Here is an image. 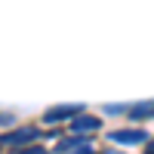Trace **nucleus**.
Listing matches in <instances>:
<instances>
[{"label":"nucleus","mask_w":154,"mask_h":154,"mask_svg":"<svg viewBox=\"0 0 154 154\" xmlns=\"http://www.w3.org/2000/svg\"><path fill=\"white\" fill-rule=\"evenodd\" d=\"M12 120H16V117H12V114H0V126H9Z\"/></svg>","instance_id":"nucleus-9"},{"label":"nucleus","mask_w":154,"mask_h":154,"mask_svg":"<svg viewBox=\"0 0 154 154\" xmlns=\"http://www.w3.org/2000/svg\"><path fill=\"white\" fill-rule=\"evenodd\" d=\"M34 139H43V133L37 130V126H19V130H9L0 136V145H9V148H25L31 145Z\"/></svg>","instance_id":"nucleus-1"},{"label":"nucleus","mask_w":154,"mask_h":154,"mask_svg":"<svg viewBox=\"0 0 154 154\" xmlns=\"http://www.w3.org/2000/svg\"><path fill=\"white\" fill-rule=\"evenodd\" d=\"M108 139L114 145H142V142H148V133L145 130H139V126H133V130H114V133H108Z\"/></svg>","instance_id":"nucleus-3"},{"label":"nucleus","mask_w":154,"mask_h":154,"mask_svg":"<svg viewBox=\"0 0 154 154\" xmlns=\"http://www.w3.org/2000/svg\"><path fill=\"white\" fill-rule=\"evenodd\" d=\"M102 111H105V114H114V117H120V114H130V105H105Z\"/></svg>","instance_id":"nucleus-8"},{"label":"nucleus","mask_w":154,"mask_h":154,"mask_svg":"<svg viewBox=\"0 0 154 154\" xmlns=\"http://www.w3.org/2000/svg\"><path fill=\"white\" fill-rule=\"evenodd\" d=\"M126 117L130 120H151L154 117V102H136V105H130Z\"/></svg>","instance_id":"nucleus-6"},{"label":"nucleus","mask_w":154,"mask_h":154,"mask_svg":"<svg viewBox=\"0 0 154 154\" xmlns=\"http://www.w3.org/2000/svg\"><path fill=\"white\" fill-rule=\"evenodd\" d=\"M19 154H53V151H49V148H43V145H37V142H31V145L19 148Z\"/></svg>","instance_id":"nucleus-7"},{"label":"nucleus","mask_w":154,"mask_h":154,"mask_svg":"<svg viewBox=\"0 0 154 154\" xmlns=\"http://www.w3.org/2000/svg\"><path fill=\"white\" fill-rule=\"evenodd\" d=\"M145 154H154V136H151L148 142H145Z\"/></svg>","instance_id":"nucleus-10"},{"label":"nucleus","mask_w":154,"mask_h":154,"mask_svg":"<svg viewBox=\"0 0 154 154\" xmlns=\"http://www.w3.org/2000/svg\"><path fill=\"white\" fill-rule=\"evenodd\" d=\"M89 145V136H83V133H74V136H68V139H62V142L56 145L62 154H71V151H77V148H86Z\"/></svg>","instance_id":"nucleus-5"},{"label":"nucleus","mask_w":154,"mask_h":154,"mask_svg":"<svg viewBox=\"0 0 154 154\" xmlns=\"http://www.w3.org/2000/svg\"><path fill=\"white\" fill-rule=\"evenodd\" d=\"M71 154H96V151H93V148L86 145V148H77V151H71Z\"/></svg>","instance_id":"nucleus-11"},{"label":"nucleus","mask_w":154,"mask_h":154,"mask_svg":"<svg viewBox=\"0 0 154 154\" xmlns=\"http://www.w3.org/2000/svg\"><path fill=\"white\" fill-rule=\"evenodd\" d=\"M99 126H102V123H99L96 114H86V111H83V114H77V117L71 120V133H83V136H89V133H96Z\"/></svg>","instance_id":"nucleus-4"},{"label":"nucleus","mask_w":154,"mask_h":154,"mask_svg":"<svg viewBox=\"0 0 154 154\" xmlns=\"http://www.w3.org/2000/svg\"><path fill=\"white\" fill-rule=\"evenodd\" d=\"M86 108L80 105V102H68V105H53V108H46V114H43V123L46 126H53V123H62V120H74L77 114H83Z\"/></svg>","instance_id":"nucleus-2"},{"label":"nucleus","mask_w":154,"mask_h":154,"mask_svg":"<svg viewBox=\"0 0 154 154\" xmlns=\"http://www.w3.org/2000/svg\"><path fill=\"white\" fill-rule=\"evenodd\" d=\"M102 154H120V151H114V148H108V151H102Z\"/></svg>","instance_id":"nucleus-12"}]
</instances>
